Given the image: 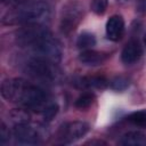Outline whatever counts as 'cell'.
Returning a JSON list of instances; mask_svg holds the SVG:
<instances>
[{
	"mask_svg": "<svg viewBox=\"0 0 146 146\" xmlns=\"http://www.w3.org/2000/svg\"><path fill=\"white\" fill-rule=\"evenodd\" d=\"M9 117L10 121L16 125V124H24V123H29L30 122V114L29 112L23 108H16L13 110L9 113Z\"/></svg>",
	"mask_w": 146,
	"mask_h": 146,
	"instance_id": "7c38bea8",
	"label": "cell"
},
{
	"mask_svg": "<svg viewBox=\"0 0 146 146\" xmlns=\"http://www.w3.org/2000/svg\"><path fill=\"white\" fill-rule=\"evenodd\" d=\"M25 71L32 79L44 83H56L60 80V71L56 63L42 57L30 58L25 64Z\"/></svg>",
	"mask_w": 146,
	"mask_h": 146,
	"instance_id": "277c9868",
	"label": "cell"
},
{
	"mask_svg": "<svg viewBox=\"0 0 146 146\" xmlns=\"http://www.w3.org/2000/svg\"><path fill=\"white\" fill-rule=\"evenodd\" d=\"M124 32V21L121 16L114 15L106 23V35L111 41H119Z\"/></svg>",
	"mask_w": 146,
	"mask_h": 146,
	"instance_id": "52a82bcc",
	"label": "cell"
},
{
	"mask_svg": "<svg viewBox=\"0 0 146 146\" xmlns=\"http://www.w3.org/2000/svg\"><path fill=\"white\" fill-rule=\"evenodd\" d=\"M108 6V0H92L91 1V10L97 14V15H102L105 13V10L107 9Z\"/></svg>",
	"mask_w": 146,
	"mask_h": 146,
	"instance_id": "e0dca14e",
	"label": "cell"
},
{
	"mask_svg": "<svg viewBox=\"0 0 146 146\" xmlns=\"http://www.w3.org/2000/svg\"><path fill=\"white\" fill-rule=\"evenodd\" d=\"M13 136L16 141L22 145H36L41 141V136L38 129L30 123L16 124L13 130Z\"/></svg>",
	"mask_w": 146,
	"mask_h": 146,
	"instance_id": "8992f818",
	"label": "cell"
},
{
	"mask_svg": "<svg viewBox=\"0 0 146 146\" xmlns=\"http://www.w3.org/2000/svg\"><path fill=\"white\" fill-rule=\"evenodd\" d=\"M141 54H143V50L139 43L137 41H130L123 48L121 52V59L124 64L130 65V64L136 63L140 58Z\"/></svg>",
	"mask_w": 146,
	"mask_h": 146,
	"instance_id": "ba28073f",
	"label": "cell"
},
{
	"mask_svg": "<svg viewBox=\"0 0 146 146\" xmlns=\"http://www.w3.org/2000/svg\"><path fill=\"white\" fill-rule=\"evenodd\" d=\"M94 99H95V96H94L92 94L86 92V94H82L81 96H79V97L76 98L74 105H75V107L83 110V108L89 107V106L94 103Z\"/></svg>",
	"mask_w": 146,
	"mask_h": 146,
	"instance_id": "5bb4252c",
	"label": "cell"
},
{
	"mask_svg": "<svg viewBox=\"0 0 146 146\" xmlns=\"http://www.w3.org/2000/svg\"><path fill=\"white\" fill-rule=\"evenodd\" d=\"M9 140H10V131L6 127L5 123H1V128H0V143L2 145H5Z\"/></svg>",
	"mask_w": 146,
	"mask_h": 146,
	"instance_id": "d6986e66",
	"label": "cell"
},
{
	"mask_svg": "<svg viewBox=\"0 0 146 146\" xmlns=\"http://www.w3.org/2000/svg\"><path fill=\"white\" fill-rule=\"evenodd\" d=\"M16 42L22 47H30L38 57L58 63L62 59L59 41L42 24L25 25L16 33Z\"/></svg>",
	"mask_w": 146,
	"mask_h": 146,
	"instance_id": "7a4b0ae2",
	"label": "cell"
},
{
	"mask_svg": "<svg viewBox=\"0 0 146 146\" xmlns=\"http://www.w3.org/2000/svg\"><path fill=\"white\" fill-rule=\"evenodd\" d=\"M50 17V7L46 2H29L7 11L2 17L3 24H43Z\"/></svg>",
	"mask_w": 146,
	"mask_h": 146,
	"instance_id": "3957f363",
	"label": "cell"
},
{
	"mask_svg": "<svg viewBox=\"0 0 146 146\" xmlns=\"http://www.w3.org/2000/svg\"><path fill=\"white\" fill-rule=\"evenodd\" d=\"M119 3H125V2H128V1H130V0H116Z\"/></svg>",
	"mask_w": 146,
	"mask_h": 146,
	"instance_id": "44dd1931",
	"label": "cell"
},
{
	"mask_svg": "<svg viewBox=\"0 0 146 146\" xmlns=\"http://www.w3.org/2000/svg\"><path fill=\"white\" fill-rule=\"evenodd\" d=\"M96 44V38L90 32H82L76 40V47L80 49H89Z\"/></svg>",
	"mask_w": 146,
	"mask_h": 146,
	"instance_id": "4fadbf2b",
	"label": "cell"
},
{
	"mask_svg": "<svg viewBox=\"0 0 146 146\" xmlns=\"http://www.w3.org/2000/svg\"><path fill=\"white\" fill-rule=\"evenodd\" d=\"M119 144L124 146H146V136L139 131H129L122 135Z\"/></svg>",
	"mask_w": 146,
	"mask_h": 146,
	"instance_id": "8fae6325",
	"label": "cell"
},
{
	"mask_svg": "<svg viewBox=\"0 0 146 146\" xmlns=\"http://www.w3.org/2000/svg\"><path fill=\"white\" fill-rule=\"evenodd\" d=\"M1 95L8 102L40 113L52 103L44 90L21 78L3 80L1 83Z\"/></svg>",
	"mask_w": 146,
	"mask_h": 146,
	"instance_id": "6da1fadb",
	"label": "cell"
},
{
	"mask_svg": "<svg viewBox=\"0 0 146 146\" xmlns=\"http://www.w3.org/2000/svg\"><path fill=\"white\" fill-rule=\"evenodd\" d=\"M136 9L140 14H146V0H137Z\"/></svg>",
	"mask_w": 146,
	"mask_h": 146,
	"instance_id": "ffe728a7",
	"label": "cell"
},
{
	"mask_svg": "<svg viewBox=\"0 0 146 146\" xmlns=\"http://www.w3.org/2000/svg\"><path fill=\"white\" fill-rule=\"evenodd\" d=\"M128 121L135 125L146 127V111H138L128 116Z\"/></svg>",
	"mask_w": 146,
	"mask_h": 146,
	"instance_id": "9a60e30c",
	"label": "cell"
},
{
	"mask_svg": "<svg viewBox=\"0 0 146 146\" xmlns=\"http://www.w3.org/2000/svg\"><path fill=\"white\" fill-rule=\"evenodd\" d=\"M89 130L88 123L83 121H73L64 123L58 130V140L63 144H71L83 137Z\"/></svg>",
	"mask_w": 146,
	"mask_h": 146,
	"instance_id": "5b68a950",
	"label": "cell"
},
{
	"mask_svg": "<svg viewBox=\"0 0 146 146\" xmlns=\"http://www.w3.org/2000/svg\"><path fill=\"white\" fill-rule=\"evenodd\" d=\"M144 43H145V46H146V34H145V36H144Z\"/></svg>",
	"mask_w": 146,
	"mask_h": 146,
	"instance_id": "7402d4cb",
	"label": "cell"
},
{
	"mask_svg": "<svg viewBox=\"0 0 146 146\" xmlns=\"http://www.w3.org/2000/svg\"><path fill=\"white\" fill-rule=\"evenodd\" d=\"M75 86L79 88H97V89H104L108 86V81L104 76H84L78 79L75 82Z\"/></svg>",
	"mask_w": 146,
	"mask_h": 146,
	"instance_id": "30bf717a",
	"label": "cell"
},
{
	"mask_svg": "<svg viewBox=\"0 0 146 146\" xmlns=\"http://www.w3.org/2000/svg\"><path fill=\"white\" fill-rule=\"evenodd\" d=\"M107 59V55L96 50L87 49L79 55V60L87 66H98L102 65Z\"/></svg>",
	"mask_w": 146,
	"mask_h": 146,
	"instance_id": "9c48e42d",
	"label": "cell"
},
{
	"mask_svg": "<svg viewBox=\"0 0 146 146\" xmlns=\"http://www.w3.org/2000/svg\"><path fill=\"white\" fill-rule=\"evenodd\" d=\"M111 88L116 90V91H122L125 90L129 87V80L125 76H115L111 83H110Z\"/></svg>",
	"mask_w": 146,
	"mask_h": 146,
	"instance_id": "2e32d148",
	"label": "cell"
},
{
	"mask_svg": "<svg viewBox=\"0 0 146 146\" xmlns=\"http://www.w3.org/2000/svg\"><path fill=\"white\" fill-rule=\"evenodd\" d=\"M57 113H58V105L52 102L41 114H42V116H43V119H44L46 121H51V120L56 116Z\"/></svg>",
	"mask_w": 146,
	"mask_h": 146,
	"instance_id": "ac0fdd59",
	"label": "cell"
}]
</instances>
